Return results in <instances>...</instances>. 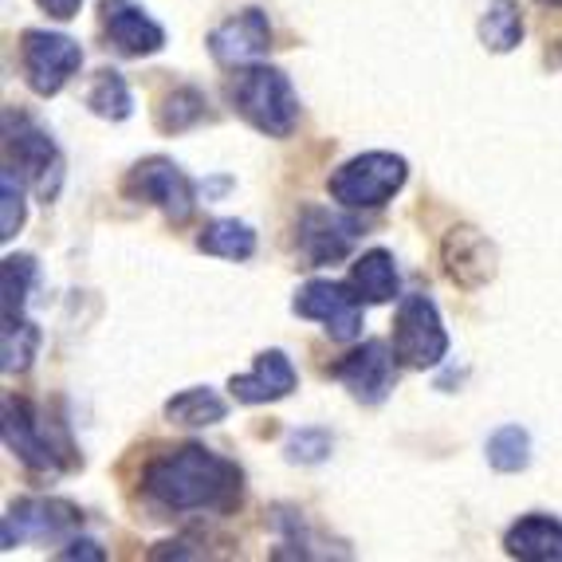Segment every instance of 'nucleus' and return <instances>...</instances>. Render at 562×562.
I'll return each mask as SVG.
<instances>
[{
    "mask_svg": "<svg viewBox=\"0 0 562 562\" xmlns=\"http://www.w3.org/2000/svg\"><path fill=\"white\" fill-rule=\"evenodd\" d=\"M394 355L409 370H429L449 355V335L441 327V315L425 295H405L394 323Z\"/></svg>",
    "mask_w": 562,
    "mask_h": 562,
    "instance_id": "423d86ee",
    "label": "nucleus"
},
{
    "mask_svg": "<svg viewBox=\"0 0 562 562\" xmlns=\"http://www.w3.org/2000/svg\"><path fill=\"white\" fill-rule=\"evenodd\" d=\"M126 198L134 201H150L166 213V221L173 225H186L193 216V205H198V193H193V181L181 173L169 158H146L131 169L126 178Z\"/></svg>",
    "mask_w": 562,
    "mask_h": 562,
    "instance_id": "1a4fd4ad",
    "label": "nucleus"
},
{
    "mask_svg": "<svg viewBox=\"0 0 562 562\" xmlns=\"http://www.w3.org/2000/svg\"><path fill=\"white\" fill-rule=\"evenodd\" d=\"M327 457H330V432L323 429H300L288 441V460H295V464H319Z\"/></svg>",
    "mask_w": 562,
    "mask_h": 562,
    "instance_id": "cd10ccee",
    "label": "nucleus"
},
{
    "mask_svg": "<svg viewBox=\"0 0 562 562\" xmlns=\"http://www.w3.org/2000/svg\"><path fill=\"white\" fill-rule=\"evenodd\" d=\"M228 94H233V106L240 111V119L268 138H288L300 122V99L291 91L288 76L276 67L248 64L244 71H236Z\"/></svg>",
    "mask_w": 562,
    "mask_h": 562,
    "instance_id": "f03ea898",
    "label": "nucleus"
},
{
    "mask_svg": "<svg viewBox=\"0 0 562 562\" xmlns=\"http://www.w3.org/2000/svg\"><path fill=\"white\" fill-rule=\"evenodd\" d=\"M36 350H40V330L29 319L4 323V347H0L4 374H24L32 366V358H36Z\"/></svg>",
    "mask_w": 562,
    "mask_h": 562,
    "instance_id": "a878e982",
    "label": "nucleus"
},
{
    "mask_svg": "<svg viewBox=\"0 0 562 562\" xmlns=\"http://www.w3.org/2000/svg\"><path fill=\"white\" fill-rule=\"evenodd\" d=\"M480 40H484L487 52H512L524 40V12H519V0H492L480 20Z\"/></svg>",
    "mask_w": 562,
    "mask_h": 562,
    "instance_id": "aec40b11",
    "label": "nucleus"
},
{
    "mask_svg": "<svg viewBox=\"0 0 562 562\" xmlns=\"http://www.w3.org/2000/svg\"><path fill=\"white\" fill-rule=\"evenodd\" d=\"M295 315L303 319H315L327 327V335L335 342H355L362 335V295H358L350 283L335 280H311L295 295Z\"/></svg>",
    "mask_w": 562,
    "mask_h": 562,
    "instance_id": "6e6552de",
    "label": "nucleus"
},
{
    "mask_svg": "<svg viewBox=\"0 0 562 562\" xmlns=\"http://www.w3.org/2000/svg\"><path fill=\"white\" fill-rule=\"evenodd\" d=\"M20 169H4L0 173V201H4V216H0V236L4 240H12V236L20 233V225H24V193H20Z\"/></svg>",
    "mask_w": 562,
    "mask_h": 562,
    "instance_id": "bb28decb",
    "label": "nucleus"
},
{
    "mask_svg": "<svg viewBox=\"0 0 562 562\" xmlns=\"http://www.w3.org/2000/svg\"><path fill=\"white\" fill-rule=\"evenodd\" d=\"M198 248L221 260H248L256 252V233L244 221H213L201 228Z\"/></svg>",
    "mask_w": 562,
    "mask_h": 562,
    "instance_id": "412c9836",
    "label": "nucleus"
},
{
    "mask_svg": "<svg viewBox=\"0 0 562 562\" xmlns=\"http://www.w3.org/2000/svg\"><path fill=\"white\" fill-rule=\"evenodd\" d=\"M99 12H103L106 40L114 44L119 56L142 59L166 47V29L142 9L138 0H99Z\"/></svg>",
    "mask_w": 562,
    "mask_h": 562,
    "instance_id": "9d476101",
    "label": "nucleus"
},
{
    "mask_svg": "<svg viewBox=\"0 0 562 562\" xmlns=\"http://www.w3.org/2000/svg\"><path fill=\"white\" fill-rule=\"evenodd\" d=\"M4 146L16 158L20 178H29V186L36 189L40 201H52L59 193V181H64V158H59L56 142L40 131L36 122L16 114V119H4Z\"/></svg>",
    "mask_w": 562,
    "mask_h": 562,
    "instance_id": "0eeeda50",
    "label": "nucleus"
},
{
    "mask_svg": "<svg viewBox=\"0 0 562 562\" xmlns=\"http://www.w3.org/2000/svg\"><path fill=\"white\" fill-rule=\"evenodd\" d=\"M87 106H91L99 119H111V122H122L134 114V99H131V87L119 71H99L87 91Z\"/></svg>",
    "mask_w": 562,
    "mask_h": 562,
    "instance_id": "4be33fe9",
    "label": "nucleus"
},
{
    "mask_svg": "<svg viewBox=\"0 0 562 562\" xmlns=\"http://www.w3.org/2000/svg\"><path fill=\"white\" fill-rule=\"evenodd\" d=\"M350 288L362 295L366 303H390L397 295V268L394 256L385 248H370L355 260L350 268Z\"/></svg>",
    "mask_w": 562,
    "mask_h": 562,
    "instance_id": "a211bd4d",
    "label": "nucleus"
},
{
    "mask_svg": "<svg viewBox=\"0 0 562 562\" xmlns=\"http://www.w3.org/2000/svg\"><path fill=\"white\" fill-rule=\"evenodd\" d=\"M79 524H83V516L64 499H16L4 516V551H12L24 539H47V535L71 531Z\"/></svg>",
    "mask_w": 562,
    "mask_h": 562,
    "instance_id": "ddd939ff",
    "label": "nucleus"
},
{
    "mask_svg": "<svg viewBox=\"0 0 562 562\" xmlns=\"http://www.w3.org/2000/svg\"><path fill=\"white\" fill-rule=\"evenodd\" d=\"M487 464L496 472H524L531 464V437L519 425H504L487 437Z\"/></svg>",
    "mask_w": 562,
    "mask_h": 562,
    "instance_id": "5701e85b",
    "label": "nucleus"
},
{
    "mask_svg": "<svg viewBox=\"0 0 562 562\" xmlns=\"http://www.w3.org/2000/svg\"><path fill=\"white\" fill-rule=\"evenodd\" d=\"M4 445L32 472H56L59 464H76L64 437H56L52 425L36 413V405H29L24 397L4 402Z\"/></svg>",
    "mask_w": 562,
    "mask_h": 562,
    "instance_id": "20e7f679",
    "label": "nucleus"
},
{
    "mask_svg": "<svg viewBox=\"0 0 562 562\" xmlns=\"http://www.w3.org/2000/svg\"><path fill=\"white\" fill-rule=\"evenodd\" d=\"M445 268L460 288H480L496 276V248L476 228H452L445 236Z\"/></svg>",
    "mask_w": 562,
    "mask_h": 562,
    "instance_id": "dca6fc26",
    "label": "nucleus"
},
{
    "mask_svg": "<svg viewBox=\"0 0 562 562\" xmlns=\"http://www.w3.org/2000/svg\"><path fill=\"white\" fill-rule=\"evenodd\" d=\"M394 350L385 347V342H378V338H370V342H362L358 350H350L342 362L335 366V378L342 385H347L350 394H355V402L362 405H378L390 397V390H394Z\"/></svg>",
    "mask_w": 562,
    "mask_h": 562,
    "instance_id": "9b49d317",
    "label": "nucleus"
},
{
    "mask_svg": "<svg viewBox=\"0 0 562 562\" xmlns=\"http://www.w3.org/2000/svg\"><path fill=\"white\" fill-rule=\"evenodd\" d=\"M142 487L169 512H233L240 504L244 472L201 445H181L154 460Z\"/></svg>",
    "mask_w": 562,
    "mask_h": 562,
    "instance_id": "f257e3e1",
    "label": "nucleus"
},
{
    "mask_svg": "<svg viewBox=\"0 0 562 562\" xmlns=\"http://www.w3.org/2000/svg\"><path fill=\"white\" fill-rule=\"evenodd\" d=\"M504 547L524 562H562V524L551 516H524L507 531Z\"/></svg>",
    "mask_w": 562,
    "mask_h": 562,
    "instance_id": "f3484780",
    "label": "nucleus"
},
{
    "mask_svg": "<svg viewBox=\"0 0 562 562\" xmlns=\"http://www.w3.org/2000/svg\"><path fill=\"white\" fill-rule=\"evenodd\" d=\"M83 67V47L71 36H59V32H40L29 29L20 36V71H24V83L36 94H59L67 87V79Z\"/></svg>",
    "mask_w": 562,
    "mask_h": 562,
    "instance_id": "39448f33",
    "label": "nucleus"
},
{
    "mask_svg": "<svg viewBox=\"0 0 562 562\" xmlns=\"http://www.w3.org/2000/svg\"><path fill=\"white\" fill-rule=\"evenodd\" d=\"M268 47H272V24L263 16L260 9H244L236 16H228L221 29H213L209 36V52L216 56V64L225 67H248L256 59L268 56Z\"/></svg>",
    "mask_w": 562,
    "mask_h": 562,
    "instance_id": "f8f14e48",
    "label": "nucleus"
},
{
    "mask_svg": "<svg viewBox=\"0 0 562 562\" xmlns=\"http://www.w3.org/2000/svg\"><path fill=\"white\" fill-rule=\"evenodd\" d=\"M166 417L173 425H186V429H205L228 417V405L221 394H213L209 385H193V390H181L178 397L166 402Z\"/></svg>",
    "mask_w": 562,
    "mask_h": 562,
    "instance_id": "6ab92c4d",
    "label": "nucleus"
},
{
    "mask_svg": "<svg viewBox=\"0 0 562 562\" xmlns=\"http://www.w3.org/2000/svg\"><path fill=\"white\" fill-rule=\"evenodd\" d=\"M36 4L56 20H71V16H79V9H83V0H36Z\"/></svg>",
    "mask_w": 562,
    "mask_h": 562,
    "instance_id": "c85d7f7f",
    "label": "nucleus"
},
{
    "mask_svg": "<svg viewBox=\"0 0 562 562\" xmlns=\"http://www.w3.org/2000/svg\"><path fill=\"white\" fill-rule=\"evenodd\" d=\"M205 119V94L198 87H178V91H169L158 106V126L166 134H181L189 126H198Z\"/></svg>",
    "mask_w": 562,
    "mask_h": 562,
    "instance_id": "b1692460",
    "label": "nucleus"
},
{
    "mask_svg": "<svg viewBox=\"0 0 562 562\" xmlns=\"http://www.w3.org/2000/svg\"><path fill=\"white\" fill-rule=\"evenodd\" d=\"M94 543H71L67 551H59V559H103V551H91Z\"/></svg>",
    "mask_w": 562,
    "mask_h": 562,
    "instance_id": "c756f323",
    "label": "nucleus"
},
{
    "mask_svg": "<svg viewBox=\"0 0 562 562\" xmlns=\"http://www.w3.org/2000/svg\"><path fill=\"white\" fill-rule=\"evenodd\" d=\"M543 4H562V0H543Z\"/></svg>",
    "mask_w": 562,
    "mask_h": 562,
    "instance_id": "7c9ffc66",
    "label": "nucleus"
},
{
    "mask_svg": "<svg viewBox=\"0 0 562 562\" xmlns=\"http://www.w3.org/2000/svg\"><path fill=\"white\" fill-rule=\"evenodd\" d=\"M405 178H409V166H405L402 154L370 150L342 161L330 173L327 189L342 209H378L405 186Z\"/></svg>",
    "mask_w": 562,
    "mask_h": 562,
    "instance_id": "7ed1b4c3",
    "label": "nucleus"
},
{
    "mask_svg": "<svg viewBox=\"0 0 562 562\" xmlns=\"http://www.w3.org/2000/svg\"><path fill=\"white\" fill-rule=\"evenodd\" d=\"M32 276H36V260L32 256H9L4 260V323L24 319Z\"/></svg>",
    "mask_w": 562,
    "mask_h": 562,
    "instance_id": "393cba45",
    "label": "nucleus"
},
{
    "mask_svg": "<svg viewBox=\"0 0 562 562\" xmlns=\"http://www.w3.org/2000/svg\"><path fill=\"white\" fill-rule=\"evenodd\" d=\"M358 225L350 216H338L330 209H303L300 216V252L311 260V268L330 260H342V256L355 248Z\"/></svg>",
    "mask_w": 562,
    "mask_h": 562,
    "instance_id": "4468645a",
    "label": "nucleus"
},
{
    "mask_svg": "<svg viewBox=\"0 0 562 562\" xmlns=\"http://www.w3.org/2000/svg\"><path fill=\"white\" fill-rule=\"evenodd\" d=\"M295 385H300V374H295L291 358L283 355V350H263V355L256 358L252 374H236L233 382H228V390H233L236 402L263 405V402H280V397H288Z\"/></svg>",
    "mask_w": 562,
    "mask_h": 562,
    "instance_id": "2eb2a0df",
    "label": "nucleus"
}]
</instances>
